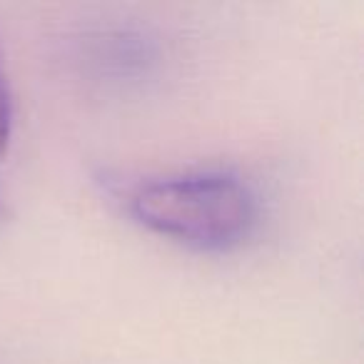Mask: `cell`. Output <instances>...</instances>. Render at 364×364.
Here are the masks:
<instances>
[{"label": "cell", "mask_w": 364, "mask_h": 364, "mask_svg": "<svg viewBox=\"0 0 364 364\" xmlns=\"http://www.w3.org/2000/svg\"><path fill=\"white\" fill-rule=\"evenodd\" d=\"M130 213L162 237L205 252H223L250 237L257 223V200L240 177L195 172L137 188Z\"/></svg>", "instance_id": "1"}, {"label": "cell", "mask_w": 364, "mask_h": 364, "mask_svg": "<svg viewBox=\"0 0 364 364\" xmlns=\"http://www.w3.org/2000/svg\"><path fill=\"white\" fill-rule=\"evenodd\" d=\"M11 132H13V102H11L6 73H3V65H0V155L8 150Z\"/></svg>", "instance_id": "2"}]
</instances>
